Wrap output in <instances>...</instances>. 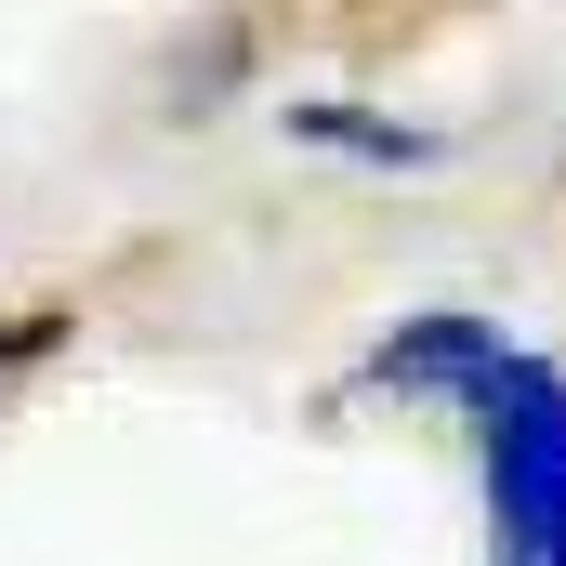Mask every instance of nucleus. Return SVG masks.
Returning <instances> with one entry per match:
<instances>
[{"label": "nucleus", "instance_id": "obj_2", "mask_svg": "<svg viewBox=\"0 0 566 566\" xmlns=\"http://www.w3.org/2000/svg\"><path fill=\"white\" fill-rule=\"evenodd\" d=\"M488 566H566V501L527 514V527H488Z\"/></svg>", "mask_w": 566, "mask_h": 566}, {"label": "nucleus", "instance_id": "obj_1", "mask_svg": "<svg viewBox=\"0 0 566 566\" xmlns=\"http://www.w3.org/2000/svg\"><path fill=\"white\" fill-rule=\"evenodd\" d=\"M290 133L329 145V158H356V171H434V158H448L434 133H409V119H356V106H329V93H316V106H290Z\"/></svg>", "mask_w": 566, "mask_h": 566}]
</instances>
